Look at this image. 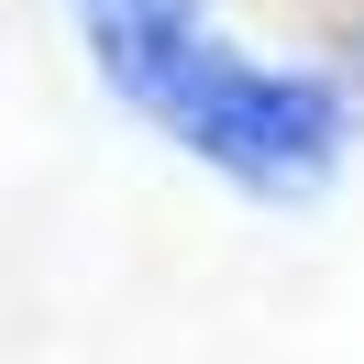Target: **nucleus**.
Returning a JSON list of instances; mask_svg holds the SVG:
<instances>
[{"label": "nucleus", "instance_id": "f257e3e1", "mask_svg": "<svg viewBox=\"0 0 364 364\" xmlns=\"http://www.w3.org/2000/svg\"><path fill=\"white\" fill-rule=\"evenodd\" d=\"M144 111H166L210 166H232V177H309V166L331 155V100H320L309 77L243 67V55L210 45V33L144 89Z\"/></svg>", "mask_w": 364, "mask_h": 364}]
</instances>
